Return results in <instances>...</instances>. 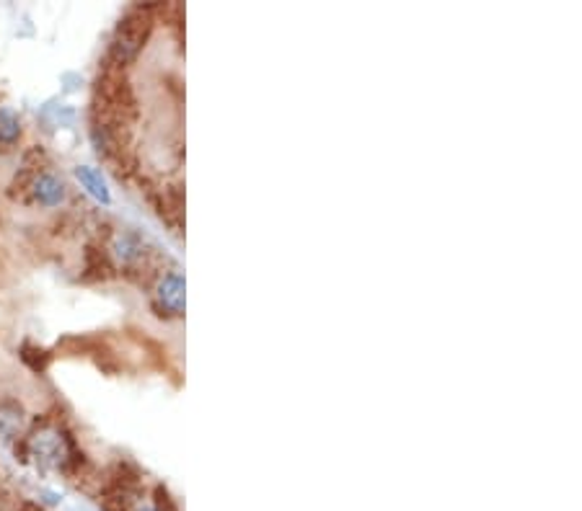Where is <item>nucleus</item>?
<instances>
[{
	"mask_svg": "<svg viewBox=\"0 0 582 511\" xmlns=\"http://www.w3.org/2000/svg\"><path fill=\"white\" fill-rule=\"evenodd\" d=\"M24 429V408L16 401H0V436L16 439Z\"/></svg>",
	"mask_w": 582,
	"mask_h": 511,
	"instance_id": "obj_6",
	"label": "nucleus"
},
{
	"mask_svg": "<svg viewBox=\"0 0 582 511\" xmlns=\"http://www.w3.org/2000/svg\"><path fill=\"white\" fill-rule=\"evenodd\" d=\"M76 179L80 181V186L89 192V194L96 199V202H101V204H109L111 202V194H109V186L104 176L91 166H78L76 168Z\"/></svg>",
	"mask_w": 582,
	"mask_h": 511,
	"instance_id": "obj_5",
	"label": "nucleus"
},
{
	"mask_svg": "<svg viewBox=\"0 0 582 511\" xmlns=\"http://www.w3.org/2000/svg\"><path fill=\"white\" fill-rule=\"evenodd\" d=\"M155 300L161 305V310H166L171 316H182L185 313V276L179 271H169L155 287Z\"/></svg>",
	"mask_w": 582,
	"mask_h": 511,
	"instance_id": "obj_3",
	"label": "nucleus"
},
{
	"mask_svg": "<svg viewBox=\"0 0 582 511\" xmlns=\"http://www.w3.org/2000/svg\"><path fill=\"white\" fill-rule=\"evenodd\" d=\"M31 196L39 207H60L68 196V189H65V181L45 171L31 181Z\"/></svg>",
	"mask_w": 582,
	"mask_h": 511,
	"instance_id": "obj_4",
	"label": "nucleus"
},
{
	"mask_svg": "<svg viewBox=\"0 0 582 511\" xmlns=\"http://www.w3.org/2000/svg\"><path fill=\"white\" fill-rule=\"evenodd\" d=\"M21 140V120L14 109L0 106V151H11Z\"/></svg>",
	"mask_w": 582,
	"mask_h": 511,
	"instance_id": "obj_7",
	"label": "nucleus"
},
{
	"mask_svg": "<svg viewBox=\"0 0 582 511\" xmlns=\"http://www.w3.org/2000/svg\"><path fill=\"white\" fill-rule=\"evenodd\" d=\"M31 454L45 467H65L70 460V444L60 429H39L29 442Z\"/></svg>",
	"mask_w": 582,
	"mask_h": 511,
	"instance_id": "obj_1",
	"label": "nucleus"
},
{
	"mask_svg": "<svg viewBox=\"0 0 582 511\" xmlns=\"http://www.w3.org/2000/svg\"><path fill=\"white\" fill-rule=\"evenodd\" d=\"M143 511H158V509H143Z\"/></svg>",
	"mask_w": 582,
	"mask_h": 511,
	"instance_id": "obj_9",
	"label": "nucleus"
},
{
	"mask_svg": "<svg viewBox=\"0 0 582 511\" xmlns=\"http://www.w3.org/2000/svg\"><path fill=\"white\" fill-rule=\"evenodd\" d=\"M145 21L143 18H124L117 29V36H114V45H111V55L117 57V62H130L140 52V47L145 42Z\"/></svg>",
	"mask_w": 582,
	"mask_h": 511,
	"instance_id": "obj_2",
	"label": "nucleus"
},
{
	"mask_svg": "<svg viewBox=\"0 0 582 511\" xmlns=\"http://www.w3.org/2000/svg\"><path fill=\"white\" fill-rule=\"evenodd\" d=\"M114 254H117V258L122 261V264H135V261H140L143 258V238L140 235H135V233H122L120 238H117V243H114Z\"/></svg>",
	"mask_w": 582,
	"mask_h": 511,
	"instance_id": "obj_8",
	"label": "nucleus"
}]
</instances>
